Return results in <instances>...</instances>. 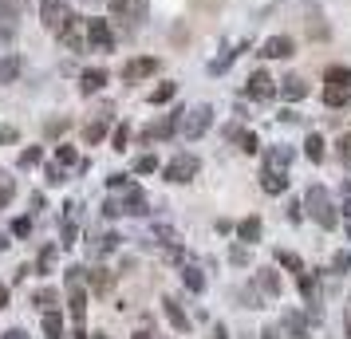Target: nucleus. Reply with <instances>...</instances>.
Instances as JSON below:
<instances>
[{
	"label": "nucleus",
	"mask_w": 351,
	"mask_h": 339,
	"mask_svg": "<svg viewBox=\"0 0 351 339\" xmlns=\"http://www.w3.org/2000/svg\"><path fill=\"white\" fill-rule=\"evenodd\" d=\"M0 307H8V288L0 284Z\"/></svg>",
	"instance_id": "54"
},
{
	"label": "nucleus",
	"mask_w": 351,
	"mask_h": 339,
	"mask_svg": "<svg viewBox=\"0 0 351 339\" xmlns=\"http://www.w3.org/2000/svg\"><path fill=\"white\" fill-rule=\"evenodd\" d=\"M178 127H182V111L178 114H166V118H158V123H150V127L143 130V142H162V138H170V134H178Z\"/></svg>",
	"instance_id": "8"
},
{
	"label": "nucleus",
	"mask_w": 351,
	"mask_h": 339,
	"mask_svg": "<svg viewBox=\"0 0 351 339\" xmlns=\"http://www.w3.org/2000/svg\"><path fill=\"white\" fill-rule=\"evenodd\" d=\"M335 158H339V166L351 170V134H339V138H335Z\"/></svg>",
	"instance_id": "37"
},
{
	"label": "nucleus",
	"mask_w": 351,
	"mask_h": 339,
	"mask_svg": "<svg viewBox=\"0 0 351 339\" xmlns=\"http://www.w3.org/2000/svg\"><path fill=\"white\" fill-rule=\"evenodd\" d=\"M343 213H348V217H351V194L343 197Z\"/></svg>",
	"instance_id": "56"
},
{
	"label": "nucleus",
	"mask_w": 351,
	"mask_h": 339,
	"mask_svg": "<svg viewBox=\"0 0 351 339\" xmlns=\"http://www.w3.org/2000/svg\"><path fill=\"white\" fill-rule=\"evenodd\" d=\"M130 339H154V336H150V331H134Z\"/></svg>",
	"instance_id": "55"
},
{
	"label": "nucleus",
	"mask_w": 351,
	"mask_h": 339,
	"mask_svg": "<svg viewBox=\"0 0 351 339\" xmlns=\"http://www.w3.org/2000/svg\"><path fill=\"white\" fill-rule=\"evenodd\" d=\"M107 118H111V111H103L95 123H87V127H83V142H87V146L103 142V138H107Z\"/></svg>",
	"instance_id": "17"
},
{
	"label": "nucleus",
	"mask_w": 351,
	"mask_h": 339,
	"mask_svg": "<svg viewBox=\"0 0 351 339\" xmlns=\"http://www.w3.org/2000/svg\"><path fill=\"white\" fill-rule=\"evenodd\" d=\"M51 264H56V244H44V253H40V273L48 276Z\"/></svg>",
	"instance_id": "45"
},
{
	"label": "nucleus",
	"mask_w": 351,
	"mask_h": 339,
	"mask_svg": "<svg viewBox=\"0 0 351 339\" xmlns=\"http://www.w3.org/2000/svg\"><path fill=\"white\" fill-rule=\"evenodd\" d=\"M304 154H308L312 162H324V154H328V150H324V138H319V134H308V142H304Z\"/></svg>",
	"instance_id": "36"
},
{
	"label": "nucleus",
	"mask_w": 351,
	"mask_h": 339,
	"mask_svg": "<svg viewBox=\"0 0 351 339\" xmlns=\"http://www.w3.org/2000/svg\"><path fill=\"white\" fill-rule=\"evenodd\" d=\"M213 339H229V331H225L221 323H217V327H213Z\"/></svg>",
	"instance_id": "52"
},
{
	"label": "nucleus",
	"mask_w": 351,
	"mask_h": 339,
	"mask_svg": "<svg viewBox=\"0 0 351 339\" xmlns=\"http://www.w3.org/2000/svg\"><path fill=\"white\" fill-rule=\"evenodd\" d=\"M261 233H265V225H261V217H245L237 225V237L241 241H249V244H256L261 241Z\"/></svg>",
	"instance_id": "22"
},
{
	"label": "nucleus",
	"mask_w": 351,
	"mask_h": 339,
	"mask_svg": "<svg viewBox=\"0 0 351 339\" xmlns=\"http://www.w3.org/2000/svg\"><path fill=\"white\" fill-rule=\"evenodd\" d=\"M256 288L265 292V296H280V292H285L280 273H276V268H256Z\"/></svg>",
	"instance_id": "15"
},
{
	"label": "nucleus",
	"mask_w": 351,
	"mask_h": 339,
	"mask_svg": "<svg viewBox=\"0 0 351 339\" xmlns=\"http://www.w3.org/2000/svg\"><path fill=\"white\" fill-rule=\"evenodd\" d=\"M111 16L138 24V20H146V0H111Z\"/></svg>",
	"instance_id": "11"
},
{
	"label": "nucleus",
	"mask_w": 351,
	"mask_h": 339,
	"mask_svg": "<svg viewBox=\"0 0 351 339\" xmlns=\"http://www.w3.org/2000/svg\"><path fill=\"white\" fill-rule=\"evenodd\" d=\"M20 71H24V60L20 55H4L0 60V83H16Z\"/></svg>",
	"instance_id": "21"
},
{
	"label": "nucleus",
	"mask_w": 351,
	"mask_h": 339,
	"mask_svg": "<svg viewBox=\"0 0 351 339\" xmlns=\"http://www.w3.org/2000/svg\"><path fill=\"white\" fill-rule=\"evenodd\" d=\"M343 190H348V194H351V178H343Z\"/></svg>",
	"instance_id": "57"
},
{
	"label": "nucleus",
	"mask_w": 351,
	"mask_h": 339,
	"mask_svg": "<svg viewBox=\"0 0 351 339\" xmlns=\"http://www.w3.org/2000/svg\"><path fill=\"white\" fill-rule=\"evenodd\" d=\"M348 339H351V312H348Z\"/></svg>",
	"instance_id": "59"
},
{
	"label": "nucleus",
	"mask_w": 351,
	"mask_h": 339,
	"mask_svg": "<svg viewBox=\"0 0 351 339\" xmlns=\"http://www.w3.org/2000/svg\"><path fill=\"white\" fill-rule=\"evenodd\" d=\"M119 241H123V237H119V233H107V237H99L95 253H114V249H119Z\"/></svg>",
	"instance_id": "44"
},
{
	"label": "nucleus",
	"mask_w": 351,
	"mask_h": 339,
	"mask_svg": "<svg viewBox=\"0 0 351 339\" xmlns=\"http://www.w3.org/2000/svg\"><path fill=\"white\" fill-rule=\"evenodd\" d=\"M261 339H280V336H276V327H265V331H261Z\"/></svg>",
	"instance_id": "53"
},
{
	"label": "nucleus",
	"mask_w": 351,
	"mask_h": 339,
	"mask_svg": "<svg viewBox=\"0 0 351 339\" xmlns=\"http://www.w3.org/2000/svg\"><path fill=\"white\" fill-rule=\"evenodd\" d=\"M67 130H71V118H64V114L44 123V134H48V138H56V134H67Z\"/></svg>",
	"instance_id": "38"
},
{
	"label": "nucleus",
	"mask_w": 351,
	"mask_h": 339,
	"mask_svg": "<svg viewBox=\"0 0 351 339\" xmlns=\"http://www.w3.org/2000/svg\"><path fill=\"white\" fill-rule=\"evenodd\" d=\"M241 51H245V44H241V48H233V51H225L221 60H213V64H209V75H221V71H229V64L237 60Z\"/></svg>",
	"instance_id": "35"
},
{
	"label": "nucleus",
	"mask_w": 351,
	"mask_h": 339,
	"mask_svg": "<svg viewBox=\"0 0 351 339\" xmlns=\"http://www.w3.org/2000/svg\"><path fill=\"white\" fill-rule=\"evenodd\" d=\"M91 339H111V336H103V331H95V336H91Z\"/></svg>",
	"instance_id": "58"
},
{
	"label": "nucleus",
	"mask_w": 351,
	"mask_h": 339,
	"mask_svg": "<svg viewBox=\"0 0 351 339\" xmlns=\"http://www.w3.org/2000/svg\"><path fill=\"white\" fill-rule=\"evenodd\" d=\"M4 142H16V127H4V123H0V146Z\"/></svg>",
	"instance_id": "50"
},
{
	"label": "nucleus",
	"mask_w": 351,
	"mask_h": 339,
	"mask_svg": "<svg viewBox=\"0 0 351 339\" xmlns=\"http://www.w3.org/2000/svg\"><path fill=\"white\" fill-rule=\"evenodd\" d=\"M32 233V217H16L12 221V237H28Z\"/></svg>",
	"instance_id": "47"
},
{
	"label": "nucleus",
	"mask_w": 351,
	"mask_h": 339,
	"mask_svg": "<svg viewBox=\"0 0 351 339\" xmlns=\"http://www.w3.org/2000/svg\"><path fill=\"white\" fill-rule=\"evenodd\" d=\"M146 210H150V205H146V194L134 186V181L123 190V197H111V201L103 205V213H107V217H143Z\"/></svg>",
	"instance_id": "2"
},
{
	"label": "nucleus",
	"mask_w": 351,
	"mask_h": 339,
	"mask_svg": "<svg viewBox=\"0 0 351 339\" xmlns=\"http://www.w3.org/2000/svg\"><path fill=\"white\" fill-rule=\"evenodd\" d=\"M103 83H107V71L103 67H87L80 75V91L83 95H95V91H103Z\"/></svg>",
	"instance_id": "16"
},
{
	"label": "nucleus",
	"mask_w": 351,
	"mask_h": 339,
	"mask_svg": "<svg viewBox=\"0 0 351 339\" xmlns=\"http://www.w3.org/2000/svg\"><path fill=\"white\" fill-rule=\"evenodd\" d=\"M245 95L265 103V99L276 95V79H272L269 71H253V75H249V83H245Z\"/></svg>",
	"instance_id": "9"
},
{
	"label": "nucleus",
	"mask_w": 351,
	"mask_h": 339,
	"mask_svg": "<svg viewBox=\"0 0 351 339\" xmlns=\"http://www.w3.org/2000/svg\"><path fill=\"white\" fill-rule=\"evenodd\" d=\"M0 339H28V331H24V327H8Z\"/></svg>",
	"instance_id": "51"
},
{
	"label": "nucleus",
	"mask_w": 351,
	"mask_h": 339,
	"mask_svg": "<svg viewBox=\"0 0 351 339\" xmlns=\"http://www.w3.org/2000/svg\"><path fill=\"white\" fill-rule=\"evenodd\" d=\"M276 264H285L288 273H296V276L304 273V260L296 257V253H288V249H276Z\"/></svg>",
	"instance_id": "34"
},
{
	"label": "nucleus",
	"mask_w": 351,
	"mask_h": 339,
	"mask_svg": "<svg viewBox=\"0 0 351 339\" xmlns=\"http://www.w3.org/2000/svg\"><path fill=\"white\" fill-rule=\"evenodd\" d=\"M276 91H280V99H285V103H300V99L308 95V83H304L300 75H288V79H280V87H276Z\"/></svg>",
	"instance_id": "12"
},
{
	"label": "nucleus",
	"mask_w": 351,
	"mask_h": 339,
	"mask_svg": "<svg viewBox=\"0 0 351 339\" xmlns=\"http://www.w3.org/2000/svg\"><path fill=\"white\" fill-rule=\"evenodd\" d=\"M332 273H351V253H335L332 257Z\"/></svg>",
	"instance_id": "46"
},
{
	"label": "nucleus",
	"mask_w": 351,
	"mask_h": 339,
	"mask_svg": "<svg viewBox=\"0 0 351 339\" xmlns=\"http://www.w3.org/2000/svg\"><path fill=\"white\" fill-rule=\"evenodd\" d=\"M348 237H351V221H348Z\"/></svg>",
	"instance_id": "60"
},
{
	"label": "nucleus",
	"mask_w": 351,
	"mask_h": 339,
	"mask_svg": "<svg viewBox=\"0 0 351 339\" xmlns=\"http://www.w3.org/2000/svg\"><path fill=\"white\" fill-rule=\"evenodd\" d=\"M87 284H91V288H95V292H111L114 276L107 273V268H91V273H87Z\"/></svg>",
	"instance_id": "30"
},
{
	"label": "nucleus",
	"mask_w": 351,
	"mask_h": 339,
	"mask_svg": "<svg viewBox=\"0 0 351 339\" xmlns=\"http://www.w3.org/2000/svg\"><path fill=\"white\" fill-rule=\"evenodd\" d=\"M44 336L48 339L64 336V316H60V312H44Z\"/></svg>",
	"instance_id": "31"
},
{
	"label": "nucleus",
	"mask_w": 351,
	"mask_h": 339,
	"mask_svg": "<svg viewBox=\"0 0 351 339\" xmlns=\"http://www.w3.org/2000/svg\"><path fill=\"white\" fill-rule=\"evenodd\" d=\"M178 95V83H158V87H154V91H150V107H162V103H170V99Z\"/></svg>",
	"instance_id": "29"
},
{
	"label": "nucleus",
	"mask_w": 351,
	"mask_h": 339,
	"mask_svg": "<svg viewBox=\"0 0 351 339\" xmlns=\"http://www.w3.org/2000/svg\"><path fill=\"white\" fill-rule=\"evenodd\" d=\"M56 40H60L67 51H83L87 48V20L75 16V12H67V20L60 24V32H56Z\"/></svg>",
	"instance_id": "4"
},
{
	"label": "nucleus",
	"mask_w": 351,
	"mask_h": 339,
	"mask_svg": "<svg viewBox=\"0 0 351 339\" xmlns=\"http://www.w3.org/2000/svg\"><path fill=\"white\" fill-rule=\"evenodd\" d=\"M304 210L316 217V225H319V229H335V225H339L335 201H332V194H328L324 186H308V194H304Z\"/></svg>",
	"instance_id": "1"
},
{
	"label": "nucleus",
	"mask_w": 351,
	"mask_h": 339,
	"mask_svg": "<svg viewBox=\"0 0 351 339\" xmlns=\"http://www.w3.org/2000/svg\"><path fill=\"white\" fill-rule=\"evenodd\" d=\"M87 48H91V51H114L111 20H103V16H91V20H87Z\"/></svg>",
	"instance_id": "6"
},
{
	"label": "nucleus",
	"mask_w": 351,
	"mask_h": 339,
	"mask_svg": "<svg viewBox=\"0 0 351 339\" xmlns=\"http://www.w3.org/2000/svg\"><path fill=\"white\" fill-rule=\"evenodd\" d=\"M158 67H162V64L154 60V55H134V60H127V64H123V79H127V83L150 79V75H154Z\"/></svg>",
	"instance_id": "7"
},
{
	"label": "nucleus",
	"mask_w": 351,
	"mask_h": 339,
	"mask_svg": "<svg viewBox=\"0 0 351 339\" xmlns=\"http://www.w3.org/2000/svg\"><path fill=\"white\" fill-rule=\"evenodd\" d=\"M288 166H292V146H272V150H265V170H280L285 174Z\"/></svg>",
	"instance_id": "13"
},
{
	"label": "nucleus",
	"mask_w": 351,
	"mask_h": 339,
	"mask_svg": "<svg viewBox=\"0 0 351 339\" xmlns=\"http://www.w3.org/2000/svg\"><path fill=\"white\" fill-rule=\"evenodd\" d=\"M261 55H265V60H288V55H292V40H288V36H272V40H265Z\"/></svg>",
	"instance_id": "14"
},
{
	"label": "nucleus",
	"mask_w": 351,
	"mask_h": 339,
	"mask_svg": "<svg viewBox=\"0 0 351 339\" xmlns=\"http://www.w3.org/2000/svg\"><path fill=\"white\" fill-rule=\"evenodd\" d=\"M56 162H60V166H75V162H80L75 146H56Z\"/></svg>",
	"instance_id": "43"
},
{
	"label": "nucleus",
	"mask_w": 351,
	"mask_h": 339,
	"mask_svg": "<svg viewBox=\"0 0 351 339\" xmlns=\"http://www.w3.org/2000/svg\"><path fill=\"white\" fill-rule=\"evenodd\" d=\"M209 123H213V107L202 103V107H193V111H182V127H178V134H182L186 142H193V138H202V134L209 130Z\"/></svg>",
	"instance_id": "3"
},
{
	"label": "nucleus",
	"mask_w": 351,
	"mask_h": 339,
	"mask_svg": "<svg viewBox=\"0 0 351 339\" xmlns=\"http://www.w3.org/2000/svg\"><path fill=\"white\" fill-rule=\"evenodd\" d=\"M64 280H67V288H83V280H87V268H83V264H71Z\"/></svg>",
	"instance_id": "40"
},
{
	"label": "nucleus",
	"mask_w": 351,
	"mask_h": 339,
	"mask_svg": "<svg viewBox=\"0 0 351 339\" xmlns=\"http://www.w3.org/2000/svg\"><path fill=\"white\" fill-rule=\"evenodd\" d=\"M261 190H265V194H285L288 178L280 174V170H261Z\"/></svg>",
	"instance_id": "20"
},
{
	"label": "nucleus",
	"mask_w": 351,
	"mask_h": 339,
	"mask_svg": "<svg viewBox=\"0 0 351 339\" xmlns=\"http://www.w3.org/2000/svg\"><path fill=\"white\" fill-rule=\"evenodd\" d=\"M296 280H300L304 304H319V276H316V273H300Z\"/></svg>",
	"instance_id": "19"
},
{
	"label": "nucleus",
	"mask_w": 351,
	"mask_h": 339,
	"mask_svg": "<svg viewBox=\"0 0 351 339\" xmlns=\"http://www.w3.org/2000/svg\"><path fill=\"white\" fill-rule=\"evenodd\" d=\"M162 307H166V320L174 323L178 331H190V316L182 312V304H178L174 296H166V300H162Z\"/></svg>",
	"instance_id": "18"
},
{
	"label": "nucleus",
	"mask_w": 351,
	"mask_h": 339,
	"mask_svg": "<svg viewBox=\"0 0 351 339\" xmlns=\"http://www.w3.org/2000/svg\"><path fill=\"white\" fill-rule=\"evenodd\" d=\"M40 162H44V150H40V146H28V150H20L16 166L20 170H32V166H40Z\"/></svg>",
	"instance_id": "33"
},
{
	"label": "nucleus",
	"mask_w": 351,
	"mask_h": 339,
	"mask_svg": "<svg viewBox=\"0 0 351 339\" xmlns=\"http://www.w3.org/2000/svg\"><path fill=\"white\" fill-rule=\"evenodd\" d=\"M36 307H40V312H56V307H60V292L56 288H40L36 292Z\"/></svg>",
	"instance_id": "32"
},
{
	"label": "nucleus",
	"mask_w": 351,
	"mask_h": 339,
	"mask_svg": "<svg viewBox=\"0 0 351 339\" xmlns=\"http://www.w3.org/2000/svg\"><path fill=\"white\" fill-rule=\"evenodd\" d=\"M154 237H158L166 249H178V233H174L170 225H154Z\"/></svg>",
	"instance_id": "42"
},
{
	"label": "nucleus",
	"mask_w": 351,
	"mask_h": 339,
	"mask_svg": "<svg viewBox=\"0 0 351 339\" xmlns=\"http://www.w3.org/2000/svg\"><path fill=\"white\" fill-rule=\"evenodd\" d=\"M324 83H328V87H348L351 91V67H328V71H324Z\"/></svg>",
	"instance_id": "25"
},
{
	"label": "nucleus",
	"mask_w": 351,
	"mask_h": 339,
	"mask_svg": "<svg viewBox=\"0 0 351 339\" xmlns=\"http://www.w3.org/2000/svg\"><path fill=\"white\" fill-rule=\"evenodd\" d=\"M285 327L292 339H308V320H304L300 312H285Z\"/></svg>",
	"instance_id": "26"
},
{
	"label": "nucleus",
	"mask_w": 351,
	"mask_h": 339,
	"mask_svg": "<svg viewBox=\"0 0 351 339\" xmlns=\"http://www.w3.org/2000/svg\"><path fill=\"white\" fill-rule=\"evenodd\" d=\"M12 197H16V178L0 170V210H8V205H12Z\"/></svg>",
	"instance_id": "28"
},
{
	"label": "nucleus",
	"mask_w": 351,
	"mask_h": 339,
	"mask_svg": "<svg viewBox=\"0 0 351 339\" xmlns=\"http://www.w3.org/2000/svg\"><path fill=\"white\" fill-rule=\"evenodd\" d=\"M44 181H48V186H64V181H67L64 166H60V162H51L48 170H44Z\"/></svg>",
	"instance_id": "41"
},
{
	"label": "nucleus",
	"mask_w": 351,
	"mask_h": 339,
	"mask_svg": "<svg viewBox=\"0 0 351 339\" xmlns=\"http://www.w3.org/2000/svg\"><path fill=\"white\" fill-rule=\"evenodd\" d=\"M197 170H202L197 154H186V150H182V154H174V158H170V166H166L162 174H166V181H174V186H186V181L197 178Z\"/></svg>",
	"instance_id": "5"
},
{
	"label": "nucleus",
	"mask_w": 351,
	"mask_h": 339,
	"mask_svg": "<svg viewBox=\"0 0 351 339\" xmlns=\"http://www.w3.org/2000/svg\"><path fill=\"white\" fill-rule=\"evenodd\" d=\"M229 260H233V264H249V249H245V244H233V249H229Z\"/></svg>",
	"instance_id": "49"
},
{
	"label": "nucleus",
	"mask_w": 351,
	"mask_h": 339,
	"mask_svg": "<svg viewBox=\"0 0 351 339\" xmlns=\"http://www.w3.org/2000/svg\"><path fill=\"white\" fill-rule=\"evenodd\" d=\"M67 312H71V320L83 323V316H87V292L83 288H71V296H67Z\"/></svg>",
	"instance_id": "23"
},
{
	"label": "nucleus",
	"mask_w": 351,
	"mask_h": 339,
	"mask_svg": "<svg viewBox=\"0 0 351 339\" xmlns=\"http://www.w3.org/2000/svg\"><path fill=\"white\" fill-rule=\"evenodd\" d=\"M40 20L48 32H60V24L67 20V4L64 0H40Z\"/></svg>",
	"instance_id": "10"
},
{
	"label": "nucleus",
	"mask_w": 351,
	"mask_h": 339,
	"mask_svg": "<svg viewBox=\"0 0 351 339\" xmlns=\"http://www.w3.org/2000/svg\"><path fill=\"white\" fill-rule=\"evenodd\" d=\"M111 142H114V150H123V146L130 142V127H127V123H123V127H119V130L111 134Z\"/></svg>",
	"instance_id": "48"
},
{
	"label": "nucleus",
	"mask_w": 351,
	"mask_h": 339,
	"mask_svg": "<svg viewBox=\"0 0 351 339\" xmlns=\"http://www.w3.org/2000/svg\"><path fill=\"white\" fill-rule=\"evenodd\" d=\"M324 103H328L332 111H339V107H348L351 103V91L348 87H324Z\"/></svg>",
	"instance_id": "27"
},
{
	"label": "nucleus",
	"mask_w": 351,
	"mask_h": 339,
	"mask_svg": "<svg viewBox=\"0 0 351 339\" xmlns=\"http://www.w3.org/2000/svg\"><path fill=\"white\" fill-rule=\"evenodd\" d=\"M182 284L190 292H206V276H202V268L197 264H182Z\"/></svg>",
	"instance_id": "24"
},
{
	"label": "nucleus",
	"mask_w": 351,
	"mask_h": 339,
	"mask_svg": "<svg viewBox=\"0 0 351 339\" xmlns=\"http://www.w3.org/2000/svg\"><path fill=\"white\" fill-rule=\"evenodd\" d=\"M158 170V154H143V158H134V174H154Z\"/></svg>",
	"instance_id": "39"
}]
</instances>
